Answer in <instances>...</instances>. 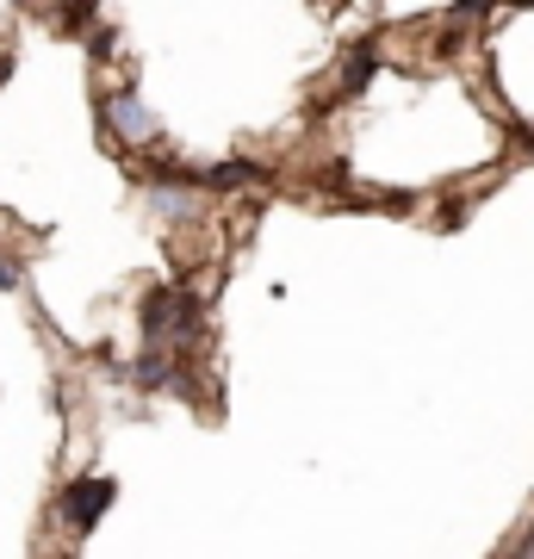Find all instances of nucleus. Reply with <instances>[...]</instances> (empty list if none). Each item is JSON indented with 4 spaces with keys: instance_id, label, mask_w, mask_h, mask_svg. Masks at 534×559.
<instances>
[{
    "instance_id": "obj_5",
    "label": "nucleus",
    "mask_w": 534,
    "mask_h": 559,
    "mask_svg": "<svg viewBox=\"0 0 534 559\" xmlns=\"http://www.w3.org/2000/svg\"><path fill=\"white\" fill-rule=\"evenodd\" d=\"M168 380H180V367H175L168 355H162V348H150V355L138 360V385H150V392H162Z\"/></svg>"
},
{
    "instance_id": "obj_1",
    "label": "nucleus",
    "mask_w": 534,
    "mask_h": 559,
    "mask_svg": "<svg viewBox=\"0 0 534 559\" xmlns=\"http://www.w3.org/2000/svg\"><path fill=\"white\" fill-rule=\"evenodd\" d=\"M119 498V485L112 479H99V473H87V479H75L69 485V491H62V522H69V528H75V535H87V528H94L99 516H106V503Z\"/></svg>"
},
{
    "instance_id": "obj_7",
    "label": "nucleus",
    "mask_w": 534,
    "mask_h": 559,
    "mask_svg": "<svg viewBox=\"0 0 534 559\" xmlns=\"http://www.w3.org/2000/svg\"><path fill=\"white\" fill-rule=\"evenodd\" d=\"M13 286H20V274H13V267L0 261V293H13Z\"/></svg>"
},
{
    "instance_id": "obj_2",
    "label": "nucleus",
    "mask_w": 534,
    "mask_h": 559,
    "mask_svg": "<svg viewBox=\"0 0 534 559\" xmlns=\"http://www.w3.org/2000/svg\"><path fill=\"white\" fill-rule=\"evenodd\" d=\"M106 124H119V138H131V143H143L156 131L150 112H143V100H138V87H119V94L106 100Z\"/></svg>"
},
{
    "instance_id": "obj_3",
    "label": "nucleus",
    "mask_w": 534,
    "mask_h": 559,
    "mask_svg": "<svg viewBox=\"0 0 534 559\" xmlns=\"http://www.w3.org/2000/svg\"><path fill=\"white\" fill-rule=\"evenodd\" d=\"M249 180H268L256 162H212V168H199V187H212V193H237Z\"/></svg>"
},
{
    "instance_id": "obj_8",
    "label": "nucleus",
    "mask_w": 534,
    "mask_h": 559,
    "mask_svg": "<svg viewBox=\"0 0 534 559\" xmlns=\"http://www.w3.org/2000/svg\"><path fill=\"white\" fill-rule=\"evenodd\" d=\"M515 138H522V143H529V150H534V131H529V124H515Z\"/></svg>"
},
{
    "instance_id": "obj_9",
    "label": "nucleus",
    "mask_w": 534,
    "mask_h": 559,
    "mask_svg": "<svg viewBox=\"0 0 534 559\" xmlns=\"http://www.w3.org/2000/svg\"><path fill=\"white\" fill-rule=\"evenodd\" d=\"M515 559H534V535H529V540H522V554H515Z\"/></svg>"
},
{
    "instance_id": "obj_4",
    "label": "nucleus",
    "mask_w": 534,
    "mask_h": 559,
    "mask_svg": "<svg viewBox=\"0 0 534 559\" xmlns=\"http://www.w3.org/2000/svg\"><path fill=\"white\" fill-rule=\"evenodd\" d=\"M373 75H379V50L373 44H355V57H348V69H342V100L367 94V81Z\"/></svg>"
},
{
    "instance_id": "obj_6",
    "label": "nucleus",
    "mask_w": 534,
    "mask_h": 559,
    "mask_svg": "<svg viewBox=\"0 0 534 559\" xmlns=\"http://www.w3.org/2000/svg\"><path fill=\"white\" fill-rule=\"evenodd\" d=\"M87 57H94V62L112 57V25H94V32H87Z\"/></svg>"
}]
</instances>
